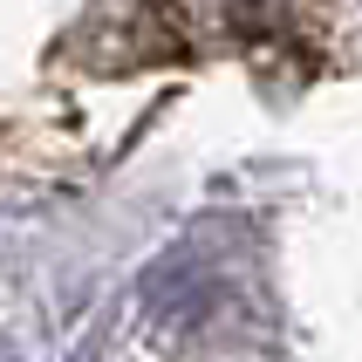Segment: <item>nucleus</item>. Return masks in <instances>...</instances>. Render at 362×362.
<instances>
[{
  "label": "nucleus",
  "instance_id": "nucleus-1",
  "mask_svg": "<svg viewBox=\"0 0 362 362\" xmlns=\"http://www.w3.org/2000/svg\"><path fill=\"white\" fill-rule=\"evenodd\" d=\"M185 28H205V35H226V28H240L253 14V0H164Z\"/></svg>",
  "mask_w": 362,
  "mask_h": 362
},
{
  "label": "nucleus",
  "instance_id": "nucleus-2",
  "mask_svg": "<svg viewBox=\"0 0 362 362\" xmlns=\"http://www.w3.org/2000/svg\"><path fill=\"white\" fill-rule=\"evenodd\" d=\"M0 362H21V356H14V349H7V342H0Z\"/></svg>",
  "mask_w": 362,
  "mask_h": 362
}]
</instances>
